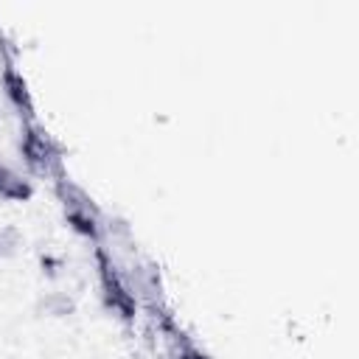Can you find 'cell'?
<instances>
[{
  "mask_svg": "<svg viewBox=\"0 0 359 359\" xmlns=\"http://www.w3.org/2000/svg\"><path fill=\"white\" fill-rule=\"evenodd\" d=\"M42 309H45L48 314H53V317H65V314L73 311V300H70L65 292H50V294L42 300Z\"/></svg>",
  "mask_w": 359,
  "mask_h": 359,
  "instance_id": "8992f818",
  "label": "cell"
},
{
  "mask_svg": "<svg viewBox=\"0 0 359 359\" xmlns=\"http://www.w3.org/2000/svg\"><path fill=\"white\" fill-rule=\"evenodd\" d=\"M65 210H67V224H70L76 233H81V236H87V238H95V236H98V216H95L90 199L81 202V205L65 208Z\"/></svg>",
  "mask_w": 359,
  "mask_h": 359,
  "instance_id": "3957f363",
  "label": "cell"
},
{
  "mask_svg": "<svg viewBox=\"0 0 359 359\" xmlns=\"http://www.w3.org/2000/svg\"><path fill=\"white\" fill-rule=\"evenodd\" d=\"M3 87H6V95L11 98V104H14L17 109L31 112V95H28L25 81H22V76H20L17 70L6 67V73H3Z\"/></svg>",
  "mask_w": 359,
  "mask_h": 359,
  "instance_id": "277c9868",
  "label": "cell"
},
{
  "mask_svg": "<svg viewBox=\"0 0 359 359\" xmlns=\"http://www.w3.org/2000/svg\"><path fill=\"white\" fill-rule=\"evenodd\" d=\"M20 247H22V233H20V227H14V224L0 227V258L17 255Z\"/></svg>",
  "mask_w": 359,
  "mask_h": 359,
  "instance_id": "5b68a950",
  "label": "cell"
},
{
  "mask_svg": "<svg viewBox=\"0 0 359 359\" xmlns=\"http://www.w3.org/2000/svg\"><path fill=\"white\" fill-rule=\"evenodd\" d=\"M22 154H25V163L39 171V174H48L59 165V151L56 146L50 143V137L36 129V126H28L25 135H22Z\"/></svg>",
  "mask_w": 359,
  "mask_h": 359,
  "instance_id": "6da1fadb",
  "label": "cell"
},
{
  "mask_svg": "<svg viewBox=\"0 0 359 359\" xmlns=\"http://www.w3.org/2000/svg\"><path fill=\"white\" fill-rule=\"evenodd\" d=\"M31 194H34L31 182H28L25 177H20L17 171H11L8 165L0 163V199H8V202H25Z\"/></svg>",
  "mask_w": 359,
  "mask_h": 359,
  "instance_id": "7a4b0ae2",
  "label": "cell"
}]
</instances>
